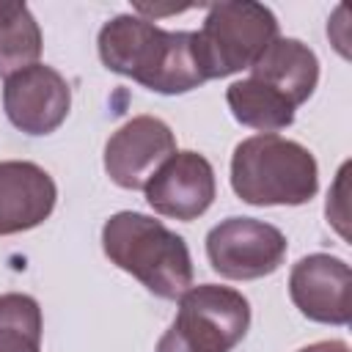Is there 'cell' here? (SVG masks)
<instances>
[{
  "mask_svg": "<svg viewBox=\"0 0 352 352\" xmlns=\"http://www.w3.org/2000/svg\"><path fill=\"white\" fill-rule=\"evenodd\" d=\"M41 58V30L25 3H0V77H11Z\"/></svg>",
  "mask_w": 352,
  "mask_h": 352,
  "instance_id": "5bb4252c",
  "label": "cell"
},
{
  "mask_svg": "<svg viewBox=\"0 0 352 352\" xmlns=\"http://www.w3.org/2000/svg\"><path fill=\"white\" fill-rule=\"evenodd\" d=\"M102 63L157 94H187L204 85L190 30H162L151 19L121 14L99 30Z\"/></svg>",
  "mask_w": 352,
  "mask_h": 352,
  "instance_id": "6da1fadb",
  "label": "cell"
},
{
  "mask_svg": "<svg viewBox=\"0 0 352 352\" xmlns=\"http://www.w3.org/2000/svg\"><path fill=\"white\" fill-rule=\"evenodd\" d=\"M58 201L52 176L25 160L0 162V236L41 226Z\"/></svg>",
  "mask_w": 352,
  "mask_h": 352,
  "instance_id": "8fae6325",
  "label": "cell"
},
{
  "mask_svg": "<svg viewBox=\"0 0 352 352\" xmlns=\"http://www.w3.org/2000/svg\"><path fill=\"white\" fill-rule=\"evenodd\" d=\"M102 250L118 270L162 300H179L192 286L187 242L140 212H116L102 226Z\"/></svg>",
  "mask_w": 352,
  "mask_h": 352,
  "instance_id": "7a4b0ae2",
  "label": "cell"
},
{
  "mask_svg": "<svg viewBox=\"0 0 352 352\" xmlns=\"http://www.w3.org/2000/svg\"><path fill=\"white\" fill-rule=\"evenodd\" d=\"M3 107L8 121L25 135L55 132L72 107V88L60 72L44 63H33L3 85Z\"/></svg>",
  "mask_w": 352,
  "mask_h": 352,
  "instance_id": "52a82bcc",
  "label": "cell"
},
{
  "mask_svg": "<svg viewBox=\"0 0 352 352\" xmlns=\"http://www.w3.org/2000/svg\"><path fill=\"white\" fill-rule=\"evenodd\" d=\"M289 297L294 308L322 324H346L352 314L349 264L330 253H311L292 267Z\"/></svg>",
  "mask_w": 352,
  "mask_h": 352,
  "instance_id": "30bf717a",
  "label": "cell"
},
{
  "mask_svg": "<svg viewBox=\"0 0 352 352\" xmlns=\"http://www.w3.org/2000/svg\"><path fill=\"white\" fill-rule=\"evenodd\" d=\"M250 327V302L242 292L201 283L179 297L170 327L157 341V352H231Z\"/></svg>",
  "mask_w": 352,
  "mask_h": 352,
  "instance_id": "5b68a950",
  "label": "cell"
},
{
  "mask_svg": "<svg viewBox=\"0 0 352 352\" xmlns=\"http://www.w3.org/2000/svg\"><path fill=\"white\" fill-rule=\"evenodd\" d=\"M300 352H349V346L344 341H316L311 346H302Z\"/></svg>",
  "mask_w": 352,
  "mask_h": 352,
  "instance_id": "2e32d148",
  "label": "cell"
},
{
  "mask_svg": "<svg viewBox=\"0 0 352 352\" xmlns=\"http://www.w3.org/2000/svg\"><path fill=\"white\" fill-rule=\"evenodd\" d=\"M143 192L157 214L190 223L201 217L214 201V170L204 154L176 151L157 168Z\"/></svg>",
  "mask_w": 352,
  "mask_h": 352,
  "instance_id": "9c48e42d",
  "label": "cell"
},
{
  "mask_svg": "<svg viewBox=\"0 0 352 352\" xmlns=\"http://www.w3.org/2000/svg\"><path fill=\"white\" fill-rule=\"evenodd\" d=\"M170 154H176L170 126L154 116H135L104 143V170L118 187L143 190Z\"/></svg>",
  "mask_w": 352,
  "mask_h": 352,
  "instance_id": "ba28073f",
  "label": "cell"
},
{
  "mask_svg": "<svg viewBox=\"0 0 352 352\" xmlns=\"http://www.w3.org/2000/svg\"><path fill=\"white\" fill-rule=\"evenodd\" d=\"M231 187L250 206H300L319 190L314 154L280 135H253L234 148Z\"/></svg>",
  "mask_w": 352,
  "mask_h": 352,
  "instance_id": "3957f363",
  "label": "cell"
},
{
  "mask_svg": "<svg viewBox=\"0 0 352 352\" xmlns=\"http://www.w3.org/2000/svg\"><path fill=\"white\" fill-rule=\"evenodd\" d=\"M250 77L264 82L280 99H286L294 110L311 99L319 82V60L308 44L300 38L278 36L261 58L250 66Z\"/></svg>",
  "mask_w": 352,
  "mask_h": 352,
  "instance_id": "7c38bea8",
  "label": "cell"
},
{
  "mask_svg": "<svg viewBox=\"0 0 352 352\" xmlns=\"http://www.w3.org/2000/svg\"><path fill=\"white\" fill-rule=\"evenodd\" d=\"M286 250L289 242L283 231L253 217H228L206 234L209 264L228 280H256L272 275L283 264Z\"/></svg>",
  "mask_w": 352,
  "mask_h": 352,
  "instance_id": "8992f818",
  "label": "cell"
},
{
  "mask_svg": "<svg viewBox=\"0 0 352 352\" xmlns=\"http://www.w3.org/2000/svg\"><path fill=\"white\" fill-rule=\"evenodd\" d=\"M226 102L231 107V116L242 126L258 129L264 135H275L294 121V107L253 77L231 82L226 91Z\"/></svg>",
  "mask_w": 352,
  "mask_h": 352,
  "instance_id": "4fadbf2b",
  "label": "cell"
},
{
  "mask_svg": "<svg viewBox=\"0 0 352 352\" xmlns=\"http://www.w3.org/2000/svg\"><path fill=\"white\" fill-rule=\"evenodd\" d=\"M0 352H41V308L30 294H0Z\"/></svg>",
  "mask_w": 352,
  "mask_h": 352,
  "instance_id": "9a60e30c",
  "label": "cell"
},
{
  "mask_svg": "<svg viewBox=\"0 0 352 352\" xmlns=\"http://www.w3.org/2000/svg\"><path fill=\"white\" fill-rule=\"evenodd\" d=\"M278 38L275 14L253 0L209 6L204 25L192 33V50L204 80H217L250 69Z\"/></svg>",
  "mask_w": 352,
  "mask_h": 352,
  "instance_id": "277c9868",
  "label": "cell"
}]
</instances>
